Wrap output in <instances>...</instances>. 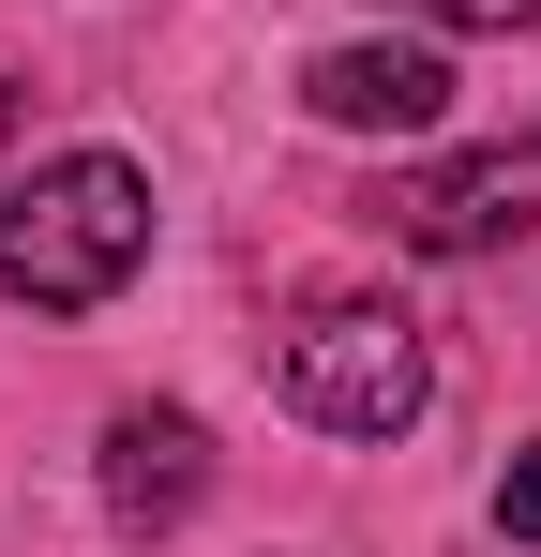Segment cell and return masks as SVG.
Returning a JSON list of instances; mask_svg holds the SVG:
<instances>
[{
	"instance_id": "1",
	"label": "cell",
	"mask_w": 541,
	"mask_h": 557,
	"mask_svg": "<svg viewBox=\"0 0 541 557\" xmlns=\"http://www.w3.org/2000/svg\"><path fill=\"white\" fill-rule=\"evenodd\" d=\"M136 257H151V182H136L121 151H61V166H30V182L0 196V286H15L30 317L121 301Z\"/></svg>"
},
{
	"instance_id": "2",
	"label": "cell",
	"mask_w": 541,
	"mask_h": 557,
	"mask_svg": "<svg viewBox=\"0 0 541 557\" xmlns=\"http://www.w3.org/2000/svg\"><path fill=\"white\" fill-rule=\"evenodd\" d=\"M270 392L316 422V437H406L422 422V317H391V301H316V317H286L270 332Z\"/></svg>"
},
{
	"instance_id": "3",
	"label": "cell",
	"mask_w": 541,
	"mask_h": 557,
	"mask_svg": "<svg viewBox=\"0 0 541 557\" xmlns=\"http://www.w3.org/2000/svg\"><path fill=\"white\" fill-rule=\"evenodd\" d=\"M527 226H541V136H481L422 182H391V242H422V257H496Z\"/></svg>"
},
{
	"instance_id": "4",
	"label": "cell",
	"mask_w": 541,
	"mask_h": 557,
	"mask_svg": "<svg viewBox=\"0 0 541 557\" xmlns=\"http://www.w3.org/2000/svg\"><path fill=\"white\" fill-rule=\"evenodd\" d=\"M301 106L347 121V136H422V121L451 106V61L437 46H331V61L301 76Z\"/></svg>"
},
{
	"instance_id": "5",
	"label": "cell",
	"mask_w": 541,
	"mask_h": 557,
	"mask_svg": "<svg viewBox=\"0 0 541 557\" xmlns=\"http://www.w3.org/2000/svg\"><path fill=\"white\" fill-rule=\"evenodd\" d=\"M105 497H121V528H180L211 497V437L180 407H121L105 422Z\"/></svg>"
},
{
	"instance_id": "6",
	"label": "cell",
	"mask_w": 541,
	"mask_h": 557,
	"mask_svg": "<svg viewBox=\"0 0 541 557\" xmlns=\"http://www.w3.org/2000/svg\"><path fill=\"white\" fill-rule=\"evenodd\" d=\"M496 528H512V543H541V453L496 467Z\"/></svg>"
},
{
	"instance_id": "7",
	"label": "cell",
	"mask_w": 541,
	"mask_h": 557,
	"mask_svg": "<svg viewBox=\"0 0 541 557\" xmlns=\"http://www.w3.org/2000/svg\"><path fill=\"white\" fill-rule=\"evenodd\" d=\"M406 15H437V30H527L541 0H406Z\"/></svg>"
}]
</instances>
